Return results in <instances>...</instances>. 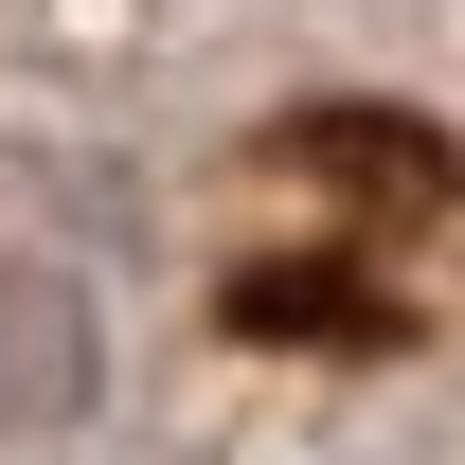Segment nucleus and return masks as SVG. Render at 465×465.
<instances>
[{"mask_svg":"<svg viewBox=\"0 0 465 465\" xmlns=\"http://www.w3.org/2000/svg\"><path fill=\"white\" fill-rule=\"evenodd\" d=\"M90 376H108V341H90V287L0 251V430H72V411H90Z\"/></svg>","mask_w":465,"mask_h":465,"instance_id":"1","label":"nucleus"}]
</instances>
